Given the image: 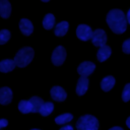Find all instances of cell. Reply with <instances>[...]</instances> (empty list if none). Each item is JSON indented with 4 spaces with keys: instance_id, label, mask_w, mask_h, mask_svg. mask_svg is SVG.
Wrapping results in <instances>:
<instances>
[{
    "instance_id": "1",
    "label": "cell",
    "mask_w": 130,
    "mask_h": 130,
    "mask_svg": "<svg viewBox=\"0 0 130 130\" xmlns=\"http://www.w3.org/2000/svg\"><path fill=\"white\" fill-rule=\"evenodd\" d=\"M107 23L115 34H123L127 28V19L120 9H113L107 14Z\"/></svg>"
},
{
    "instance_id": "2",
    "label": "cell",
    "mask_w": 130,
    "mask_h": 130,
    "mask_svg": "<svg viewBox=\"0 0 130 130\" xmlns=\"http://www.w3.org/2000/svg\"><path fill=\"white\" fill-rule=\"evenodd\" d=\"M34 55H35V52L34 50L30 48V47H23L21 48L15 55L14 57V62H15V65L20 67V68H23L25 66H27L32 58H34Z\"/></svg>"
},
{
    "instance_id": "3",
    "label": "cell",
    "mask_w": 130,
    "mask_h": 130,
    "mask_svg": "<svg viewBox=\"0 0 130 130\" xmlns=\"http://www.w3.org/2000/svg\"><path fill=\"white\" fill-rule=\"evenodd\" d=\"M77 130H98L99 129V121L94 116L84 115L81 116L76 122Z\"/></svg>"
},
{
    "instance_id": "4",
    "label": "cell",
    "mask_w": 130,
    "mask_h": 130,
    "mask_svg": "<svg viewBox=\"0 0 130 130\" xmlns=\"http://www.w3.org/2000/svg\"><path fill=\"white\" fill-rule=\"evenodd\" d=\"M51 59H52V62L54 65H56V66L62 65L66 59V50L62 46H58L53 51Z\"/></svg>"
},
{
    "instance_id": "5",
    "label": "cell",
    "mask_w": 130,
    "mask_h": 130,
    "mask_svg": "<svg viewBox=\"0 0 130 130\" xmlns=\"http://www.w3.org/2000/svg\"><path fill=\"white\" fill-rule=\"evenodd\" d=\"M93 31L91 28L86 24H79L76 28V36L81 41H88L91 40Z\"/></svg>"
},
{
    "instance_id": "6",
    "label": "cell",
    "mask_w": 130,
    "mask_h": 130,
    "mask_svg": "<svg viewBox=\"0 0 130 130\" xmlns=\"http://www.w3.org/2000/svg\"><path fill=\"white\" fill-rule=\"evenodd\" d=\"M91 42L94 46L96 47H103L106 45V42H107V35L105 32V30L99 28V29H95L92 34V38H91Z\"/></svg>"
},
{
    "instance_id": "7",
    "label": "cell",
    "mask_w": 130,
    "mask_h": 130,
    "mask_svg": "<svg viewBox=\"0 0 130 130\" xmlns=\"http://www.w3.org/2000/svg\"><path fill=\"white\" fill-rule=\"evenodd\" d=\"M95 69V65L92 63V62H89V61H84L82 63L79 64L78 68H77V72L80 76L82 77H86L88 75H90L93 70Z\"/></svg>"
},
{
    "instance_id": "8",
    "label": "cell",
    "mask_w": 130,
    "mask_h": 130,
    "mask_svg": "<svg viewBox=\"0 0 130 130\" xmlns=\"http://www.w3.org/2000/svg\"><path fill=\"white\" fill-rule=\"evenodd\" d=\"M51 96L54 101H57V102H63L66 100L67 98V93L66 91L61 87V86H53L51 88Z\"/></svg>"
},
{
    "instance_id": "9",
    "label": "cell",
    "mask_w": 130,
    "mask_h": 130,
    "mask_svg": "<svg viewBox=\"0 0 130 130\" xmlns=\"http://www.w3.org/2000/svg\"><path fill=\"white\" fill-rule=\"evenodd\" d=\"M12 101V91L9 87L4 86L0 88V104L8 105Z\"/></svg>"
},
{
    "instance_id": "10",
    "label": "cell",
    "mask_w": 130,
    "mask_h": 130,
    "mask_svg": "<svg viewBox=\"0 0 130 130\" xmlns=\"http://www.w3.org/2000/svg\"><path fill=\"white\" fill-rule=\"evenodd\" d=\"M19 28H20L21 32L24 36H29L32 32V30H34L32 23L30 22V20H28L26 18L20 19V21H19Z\"/></svg>"
},
{
    "instance_id": "11",
    "label": "cell",
    "mask_w": 130,
    "mask_h": 130,
    "mask_svg": "<svg viewBox=\"0 0 130 130\" xmlns=\"http://www.w3.org/2000/svg\"><path fill=\"white\" fill-rule=\"evenodd\" d=\"M111 53H112V50L109 46L105 45L103 47H101L96 53V58L100 62H104L106 61L110 56H111Z\"/></svg>"
},
{
    "instance_id": "12",
    "label": "cell",
    "mask_w": 130,
    "mask_h": 130,
    "mask_svg": "<svg viewBox=\"0 0 130 130\" xmlns=\"http://www.w3.org/2000/svg\"><path fill=\"white\" fill-rule=\"evenodd\" d=\"M88 87V79L86 77H82L80 76V78L77 81V85H76V93L78 95H83Z\"/></svg>"
},
{
    "instance_id": "13",
    "label": "cell",
    "mask_w": 130,
    "mask_h": 130,
    "mask_svg": "<svg viewBox=\"0 0 130 130\" xmlns=\"http://www.w3.org/2000/svg\"><path fill=\"white\" fill-rule=\"evenodd\" d=\"M11 13V4L7 0H0V16L8 18Z\"/></svg>"
},
{
    "instance_id": "14",
    "label": "cell",
    "mask_w": 130,
    "mask_h": 130,
    "mask_svg": "<svg viewBox=\"0 0 130 130\" xmlns=\"http://www.w3.org/2000/svg\"><path fill=\"white\" fill-rule=\"evenodd\" d=\"M15 66H16V65H15L14 60L5 59V60H2V61L0 62V71L3 72V73H7V72L12 71Z\"/></svg>"
},
{
    "instance_id": "15",
    "label": "cell",
    "mask_w": 130,
    "mask_h": 130,
    "mask_svg": "<svg viewBox=\"0 0 130 130\" xmlns=\"http://www.w3.org/2000/svg\"><path fill=\"white\" fill-rule=\"evenodd\" d=\"M115 84V78L111 75L106 76L105 78H103L102 82H101V87L104 91H109L112 89V87Z\"/></svg>"
},
{
    "instance_id": "16",
    "label": "cell",
    "mask_w": 130,
    "mask_h": 130,
    "mask_svg": "<svg viewBox=\"0 0 130 130\" xmlns=\"http://www.w3.org/2000/svg\"><path fill=\"white\" fill-rule=\"evenodd\" d=\"M69 27V24L67 21H61L59 22L55 27V36L57 37H63L67 32Z\"/></svg>"
},
{
    "instance_id": "17",
    "label": "cell",
    "mask_w": 130,
    "mask_h": 130,
    "mask_svg": "<svg viewBox=\"0 0 130 130\" xmlns=\"http://www.w3.org/2000/svg\"><path fill=\"white\" fill-rule=\"evenodd\" d=\"M28 101H29V103L31 104L32 113H38V112H40V109H41V107L43 106L44 101H43L41 98H39V96H32V98H30Z\"/></svg>"
},
{
    "instance_id": "18",
    "label": "cell",
    "mask_w": 130,
    "mask_h": 130,
    "mask_svg": "<svg viewBox=\"0 0 130 130\" xmlns=\"http://www.w3.org/2000/svg\"><path fill=\"white\" fill-rule=\"evenodd\" d=\"M53 110H54V105H53V103H51V102H46V103H44L43 106L41 107L39 113H40L42 116L46 117V116H49V115L53 112Z\"/></svg>"
},
{
    "instance_id": "19",
    "label": "cell",
    "mask_w": 130,
    "mask_h": 130,
    "mask_svg": "<svg viewBox=\"0 0 130 130\" xmlns=\"http://www.w3.org/2000/svg\"><path fill=\"white\" fill-rule=\"evenodd\" d=\"M55 24V17L53 14L48 13L43 19V26L46 29H51Z\"/></svg>"
},
{
    "instance_id": "20",
    "label": "cell",
    "mask_w": 130,
    "mask_h": 130,
    "mask_svg": "<svg viewBox=\"0 0 130 130\" xmlns=\"http://www.w3.org/2000/svg\"><path fill=\"white\" fill-rule=\"evenodd\" d=\"M18 110L22 113V114H28L30 112H32V108H31V104L29 103V101H20L18 104Z\"/></svg>"
},
{
    "instance_id": "21",
    "label": "cell",
    "mask_w": 130,
    "mask_h": 130,
    "mask_svg": "<svg viewBox=\"0 0 130 130\" xmlns=\"http://www.w3.org/2000/svg\"><path fill=\"white\" fill-rule=\"evenodd\" d=\"M72 118H73V116L70 113H65V114H62V115L56 117L55 118V122L58 125H62V124H66V123L70 122L72 120Z\"/></svg>"
},
{
    "instance_id": "22",
    "label": "cell",
    "mask_w": 130,
    "mask_h": 130,
    "mask_svg": "<svg viewBox=\"0 0 130 130\" xmlns=\"http://www.w3.org/2000/svg\"><path fill=\"white\" fill-rule=\"evenodd\" d=\"M10 39V31L8 29L0 30V45H4Z\"/></svg>"
},
{
    "instance_id": "23",
    "label": "cell",
    "mask_w": 130,
    "mask_h": 130,
    "mask_svg": "<svg viewBox=\"0 0 130 130\" xmlns=\"http://www.w3.org/2000/svg\"><path fill=\"white\" fill-rule=\"evenodd\" d=\"M122 100L124 102H128L130 101V83H127L123 89L122 92Z\"/></svg>"
},
{
    "instance_id": "24",
    "label": "cell",
    "mask_w": 130,
    "mask_h": 130,
    "mask_svg": "<svg viewBox=\"0 0 130 130\" xmlns=\"http://www.w3.org/2000/svg\"><path fill=\"white\" fill-rule=\"evenodd\" d=\"M122 50L124 53L126 54H130V39L124 41L123 45H122Z\"/></svg>"
},
{
    "instance_id": "25",
    "label": "cell",
    "mask_w": 130,
    "mask_h": 130,
    "mask_svg": "<svg viewBox=\"0 0 130 130\" xmlns=\"http://www.w3.org/2000/svg\"><path fill=\"white\" fill-rule=\"evenodd\" d=\"M8 125V121L6 119H0V129L6 127Z\"/></svg>"
},
{
    "instance_id": "26",
    "label": "cell",
    "mask_w": 130,
    "mask_h": 130,
    "mask_svg": "<svg viewBox=\"0 0 130 130\" xmlns=\"http://www.w3.org/2000/svg\"><path fill=\"white\" fill-rule=\"evenodd\" d=\"M59 130H73V127H72L71 125H65L64 127H62V128L59 129Z\"/></svg>"
},
{
    "instance_id": "27",
    "label": "cell",
    "mask_w": 130,
    "mask_h": 130,
    "mask_svg": "<svg viewBox=\"0 0 130 130\" xmlns=\"http://www.w3.org/2000/svg\"><path fill=\"white\" fill-rule=\"evenodd\" d=\"M126 19H127V21L130 23V9L128 10V12H127V15H126Z\"/></svg>"
},
{
    "instance_id": "28",
    "label": "cell",
    "mask_w": 130,
    "mask_h": 130,
    "mask_svg": "<svg viewBox=\"0 0 130 130\" xmlns=\"http://www.w3.org/2000/svg\"><path fill=\"white\" fill-rule=\"evenodd\" d=\"M109 130H123V128L116 126V127H113V128H111V129H109Z\"/></svg>"
},
{
    "instance_id": "29",
    "label": "cell",
    "mask_w": 130,
    "mask_h": 130,
    "mask_svg": "<svg viewBox=\"0 0 130 130\" xmlns=\"http://www.w3.org/2000/svg\"><path fill=\"white\" fill-rule=\"evenodd\" d=\"M126 125L128 126V128H130V117L127 118V120H126Z\"/></svg>"
},
{
    "instance_id": "30",
    "label": "cell",
    "mask_w": 130,
    "mask_h": 130,
    "mask_svg": "<svg viewBox=\"0 0 130 130\" xmlns=\"http://www.w3.org/2000/svg\"><path fill=\"white\" fill-rule=\"evenodd\" d=\"M30 130H40V129H36V128H34V129H30Z\"/></svg>"
}]
</instances>
